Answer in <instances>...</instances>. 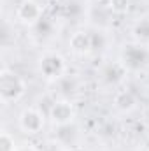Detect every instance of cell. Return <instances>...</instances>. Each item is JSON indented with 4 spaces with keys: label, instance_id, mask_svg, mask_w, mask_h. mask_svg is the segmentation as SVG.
Instances as JSON below:
<instances>
[{
    "label": "cell",
    "instance_id": "cell-12",
    "mask_svg": "<svg viewBox=\"0 0 149 151\" xmlns=\"http://www.w3.org/2000/svg\"><path fill=\"white\" fill-rule=\"evenodd\" d=\"M53 84H54V88H58L60 99H70L75 91L79 90V81L75 79V76L69 74V72L63 77H60L58 81H54Z\"/></svg>",
    "mask_w": 149,
    "mask_h": 151
},
{
    "label": "cell",
    "instance_id": "cell-14",
    "mask_svg": "<svg viewBox=\"0 0 149 151\" xmlns=\"http://www.w3.org/2000/svg\"><path fill=\"white\" fill-rule=\"evenodd\" d=\"M132 37L135 42L149 44V16L135 19V23L132 25Z\"/></svg>",
    "mask_w": 149,
    "mask_h": 151
},
{
    "label": "cell",
    "instance_id": "cell-15",
    "mask_svg": "<svg viewBox=\"0 0 149 151\" xmlns=\"http://www.w3.org/2000/svg\"><path fill=\"white\" fill-rule=\"evenodd\" d=\"M91 40H93V53H102L109 47V35L105 28H93Z\"/></svg>",
    "mask_w": 149,
    "mask_h": 151
},
{
    "label": "cell",
    "instance_id": "cell-20",
    "mask_svg": "<svg viewBox=\"0 0 149 151\" xmlns=\"http://www.w3.org/2000/svg\"><path fill=\"white\" fill-rule=\"evenodd\" d=\"M40 151H60V146L58 144H49V146H46L44 150H40Z\"/></svg>",
    "mask_w": 149,
    "mask_h": 151
},
{
    "label": "cell",
    "instance_id": "cell-10",
    "mask_svg": "<svg viewBox=\"0 0 149 151\" xmlns=\"http://www.w3.org/2000/svg\"><path fill=\"white\" fill-rule=\"evenodd\" d=\"M112 106L119 113H132L137 107V95L130 88H119L112 97Z\"/></svg>",
    "mask_w": 149,
    "mask_h": 151
},
{
    "label": "cell",
    "instance_id": "cell-6",
    "mask_svg": "<svg viewBox=\"0 0 149 151\" xmlns=\"http://www.w3.org/2000/svg\"><path fill=\"white\" fill-rule=\"evenodd\" d=\"M47 118L53 123V127L69 125L75 119V107L70 99H56L51 102V107L47 111Z\"/></svg>",
    "mask_w": 149,
    "mask_h": 151
},
{
    "label": "cell",
    "instance_id": "cell-2",
    "mask_svg": "<svg viewBox=\"0 0 149 151\" xmlns=\"http://www.w3.org/2000/svg\"><path fill=\"white\" fill-rule=\"evenodd\" d=\"M27 81L18 72L4 67L0 70V100L4 106L18 104L27 95Z\"/></svg>",
    "mask_w": 149,
    "mask_h": 151
},
{
    "label": "cell",
    "instance_id": "cell-18",
    "mask_svg": "<svg viewBox=\"0 0 149 151\" xmlns=\"http://www.w3.org/2000/svg\"><path fill=\"white\" fill-rule=\"evenodd\" d=\"M18 144L14 141V135L9 130H2L0 134V151H16Z\"/></svg>",
    "mask_w": 149,
    "mask_h": 151
},
{
    "label": "cell",
    "instance_id": "cell-19",
    "mask_svg": "<svg viewBox=\"0 0 149 151\" xmlns=\"http://www.w3.org/2000/svg\"><path fill=\"white\" fill-rule=\"evenodd\" d=\"M16 151H40V150L35 144H32V142H23V144H19L16 148Z\"/></svg>",
    "mask_w": 149,
    "mask_h": 151
},
{
    "label": "cell",
    "instance_id": "cell-17",
    "mask_svg": "<svg viewBox=\"0 0 149 151\" xmlns=\"http://www.w3.org/2000/svg\"><path fill=\"white\" fill-rule=\"evenodd\" d=\"M132 0H107V7L114 16H125L130 11Z\"/></svg>",
    "mask_w": 149,
    "mask_h": 151
},
{
    "label": "cell",
    "instance_id": "cell-5",
    "mask_svg": "<svg viewBox=\"0 0 149 151\" xmlns=\"http://www.w3.org/2000/svg\"><path fill=\"white\" fill-rule=\"evenodd\" d=\"M46 125V114L37 107H25L19 118H18V127L25 135H37L44 130Z\"/></svg>",
    "mask_w": 149,
    "mask_h": 151
},
{
    "label": "cell",
    "instance_id": "cell-21",
    "mask_svg": "<svg viewBox=\"0 0 149 151\" xmlns=\"http://www.w3.org/2000/svg\"><path fill=\"white\" fill-rule=\"evenodd\" d=\"M93 2H100V0H93Z\"/></svg>",
    "mask_w": 149,
    "mask_h": 151
},
{
    "label": "cell",
    "instance_id": "cell-4",
    "mask_svg": "<svg viewBox=\"0 0 149 151\" xmlns=\"http://www.w3.org/2000/svg\"><path fill=\"white\" fill-rule=\"evenodd\" d=\"M14 16L18 23L32 28L44 18V5L37 0H21L14 11Z\"/></svg>",
    "mask_w": 149,
    "mask_h": 151
},
{
    "label": "cell",
    "instance_id": "cell-7",
    "mask_svg": "<svg viewBox=\"0 0 149 151\" xmlns=\"http://www.w3.org/2000/svg\"><path fill=\"white\" fill-rule=\"evenodd\" d=\"M126 74H128V72H126V69L121 65V62L116 60V62L105 63V65L98 70V79H100L105 86H109V88H117V86L123 84Z\"/></svg>",
    "mask_w": 149,
    "mask_h": 151
},
{
    "label": "cell",
    "instance_id": "cell-16",
    "mask_svg": "<svg viewBox=\"0 0 149 151\" xmlns=\"http://www.w3.org/2000/svg\"><path fill=\"white\" fill-rule=\"evenodd\" d=\"M32 28H34V32H35V35L39 39H49L53 35V32H54V21H53V18H46L44 16Z\"/></svg>",
    "mask_w": 149,
    "mask_h": 151
},
{
    "label": "cell",
    "instance_id": "cell-9",
    "mask_svg": "<svg viewBox=\"0 0 149 151\" xmlns=\"http://www.w3.org/2000/svg\"><path fill=\"white\" fill-rule=\"evenodd\" d=\"M69 47L77 56H88L93 53L91 30H75L69 39Z\"/></svg>",
    "mask_w": 149,
    "mask_h": 151
},
{
    "label": "cell",
    "instance_id": "cell-13",
    "mask_svg": "<svg viewBox=\"0 0 149 151\" xmlns=\"http://www.w3.org/2000/svg\"><path fill=\"white\" fill-rule=\"evenodd\" d=\"M60 14L65 19H75L86 14L84 4L81 0H62L60 2Z\"/></svg>",
    "mask_w": 149,
    "mask_h": 151
},
{
    "label": "cell",
    "instance_id": "cell-11",
    "mask_svg": "<svg viewBox=\"0 0 149 151\" xmlns=\"http://www.w3.org/2000/svg\"><path fill=\"white\" fill-rule=\"evenodd\" d=\"M86 16L91 19L95 28H105L109 25V21L114 18V14L109 11L107 4H102V2H95L90 9H86Z\"/></svg>",
    "mask_w": 149,
    "mask_h": 151
},
{
    "label": "cell",
    "instance_id": "cell-1",
    "mask_svg": "<svg viewBox=\"0 0 149 151\" xmlns=\"http://www.w3.org/2000/svg\"><path fill=\"white\" fill-rule=\"evenodd\" d=\"M121 65L126 69V72L132 74H140L149 70V44L142 42H126L121 51H119V58Z\"/></svg>",
    "mask_w": 149,
    "mask_h": 151
},
{
    "label": "cell",
    "instance_id": "cell-8",
    "mask_svg": "<svg viewBox=\"0 0 149 151\" xmlns=\"http://www.w3.org/2000/svg\"><path fill=\"white\" fill-rule=\"evenodd\" d=\"M54 139L56 144L60 148H75L81 141V130L75 125V121L69 123V125H62V127H54Z\"/></svg>",
    "mask_w": 149,
    "mask_h": 151
},
{
    "label": "cell",
    "instance_id": "cell-3",
    "mask_svg": "<svg viewBox=\"0 0 149 151\" xmlns=\"http://www.w3.org/2000/svg\"><path fill=\"white\" fill-rule=\"evenodd\" d=\"M37 70L46 81L54 83L67 74V62L58 51H44L39 56Z\"/></svg>",
    "mask_w": 149,
    "mask_h": 151
}]
</instances>
